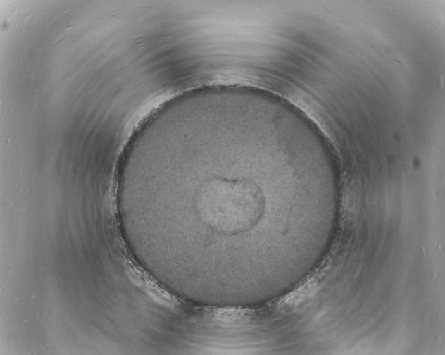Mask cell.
I'll return each instance as SVG.
<instances>
[{"instance_id": "1", "label": "cell", "mask_w": 445, "mask_h": 355, "mask_svg": "<svg viewBox=\"0 0 445 355\" xmlns=\"http://www.w3.org/2000/svg\"><path fill=\"white\" fill-rule=\"evenodd\" d=\"M196 205L201 218L210 227L225 233H238L258 221L264 199L256 182L214 178L201 187Z\"/></svg>"}]
</instances>
